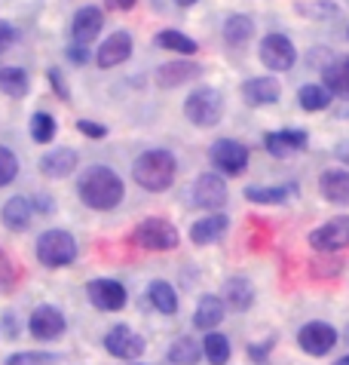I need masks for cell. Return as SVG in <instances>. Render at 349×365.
Returning <instances> with one entry per match:
<instances>
[{
  "instance_id": "1",
  "label": "cell",
  "mask_w": 349,
  "mask_h": 365,
  "mask_svg": "<svg viewBox=\"0 0 349 365\" xmlns=\"http://www.w3.org/2000/svg\"><path fill=\"white\" fill-rule=\"evenodd\" d=\"M77 194H80V200H83L89 209L110 212V209H117L120 202H123L126 187H123V178L117 175L114 169H108V166H89L83 175L77 178Z\"/></svg>"
},
{
  "instance_id": "2",
  "label": "cell",
  "mask_w": 349,
  "mask_h": 365,
  "mask_svg": "<svg viewBox=\"0 0 349 365\" xmlns=\"http://www.w3.org/2000/svg\"><path fill=\"white\" fill-rule=\"evenodd\" d=\"M174 172H178V160H174L169 150H145L135 166H132V175L145 190H166L172 187Z\"/></svg>"
},
{
  "instance_id": "3",
  "label": "cell",
  "mask_w": 349,
  "mask_h": 365,
  "mask_svg": "<svg viewBox=\"0 0 349 365\" xmlns=\"http://www.w3.org/2000/svg\"><path fill=\"white\" fill-rule=\"evenodd\" d=\"M184 117H187L193 126H199V129L218 126L221 117H224V98H221V93H218V89H212V86L193 89V93L187 96V101H184Z\"/></svg>"
},
{
  "instance_id": "4",
  "label": "cell",
  "mask_w": 349,
  "mask_h": 365,
  "mask_svg": "<svg viewBox=\"0 0 349 365\" xmlns=\"http://www.w3.org/2000/svg\"><path fill=\"white\" fill-rule=\"evenodd\" d=\"M34 252L43 267H68L77 261V240L68 230H46L37 237Z\"/></svg>"
},
{
  "instance_id": "5",
  "label": "cell",
  "mask_w": 349,
  "mask_h": 365,
  "mask_svg": "<svg viewBox=\"0 0 349 365\" xmlns=\"http://www.w3.org/2000/svg\"><path fill=\"white\" fill-rule=\"evenodd\" d=\"M132 242L150 252H172L181 242V237L174 230V225H169L166 218H147L132 230Z\"/></svg>"
},
{
  "instance_id": "6",
  "label": "cell",
  "mask_w": 349,
  "mask_h": 365,
  "mask_svg": "<svg viewBox=\"0 0 349 365\" xmlns=\"http://www.w3.org/2000/svg\"><path fill=\"white\" fill-rule=\"evenodd\" d=\"M212 157V166L221 169L224 175H242L245 169H249V148L242 145V141H233V138H218L209 150Z\"/></svg>"
},
{
  "instance_id": "7",
  "label": "cell",
  "mask_w": 349,
  "mask_h": 365,
  "mask_svg": "<svg viewBox=\"0 0 349 365\" xmlns=\"http://www.w3.org/2000/svg\"><path fill=\"white\" fill-rule=\"evenodd\" d=\"M261 62L270 71H291L297 62V49L291 37L285 34H266L261 40Z\"/></svg>"
},
{
  "instance_id": "8",
  "label": "cell",
  "mask_w": 349,
  "mask_h": 365,
  "mask_svg": "<svg viewBox=\"0 0 349 365\" xmlns=\"http://www.w3.org/2000/svg\"><path fill=\"white\" fill-rule=\"evenodd\" d=\"M65 329H68L65 313H61L58 307H53V304H40L28 319V331L34 334L37 341H56V338L65 334Z\"/></svg>"
},
{
  "instance_id": "9",
  "label": "cell",
  "mask_w": 349,
  "mask_h": 365,
  "mask_svg": "<svg viewBox=\"0 0 349 365\" xmlns=\"http://www.w3.org/2000/svg\"><path fill=\"white\" fill-rule=\"evenodd\" d=\"M310 246L316 252H340L349 246V215H340V218H331L328 225L316 227L310 233Z\"/></svg>"
},
{
  "instance_id": "10",
  "label": "cell",
  "mask_w": 349,
  "mask_h": 365,
  "mask_svg": "<svg viewBox=\"0 0 349 365\" xmlns=\"http://www.w3.org/2000/svg\"><path fill=\"white\" fill-rule=\"evenodd\" d=\"M227 202V181L218 172H202L193 185V206H199L205 212H214Z\"/></svg>"
},
{
  "instance_id": "11",
  "label": "cell",
  "mask_w": 349,
  "mask_h": 365,
  "mask_svg": "<svg viewBox=\"0 0 349 365\" xmlns=\"http://www.w3.org/2000/svg\"><path fill=\"white\" fill-rule=\"evenodd\" d=\"M297 344H301V350L310 353V356H325L337 344V329L328 326V322H306V326L297 331Z\"/></svg>"
},
{
  "instance_id": "12",
  "label": "cell",
  "mask_w": 349,
  "mask_h": 365,
  "mask_svg": "<svg viewBox=\"0 0 349 365\" xmlns=\"http://www.w3.org/2000/svg\"><path fill=\"white\" fill-rule=\"evenodd\" d=\"M306 141H310V135H306L303 129H279V133L264 135V148H266V154L276 160H288L294 154H301L306 148Z\"/></svg>"
},
{
  "instance_id": "13",
  "label": "cell",
  "mask_w": 349,
  "mask_h": 365,
  "mask_svg": "<svg viewBox=\"0 0 349 365\" xmlns=\"http://www.w3.org/2000/svg\"><path fill=\"white\" fill-rule=\"evenodd\" d=\"M105 347L110 356H117V359H138L141 353H145V341L129 326H114L105 334Z\"/></svg>"
},
{
  "instance_id": "14",
  "label": "cell",
  "mask_w": 349,
  "mask_h": 365,
  "mask_svg": "<svg viewBox=\"0 0 349 365\" xmlns=\"http://www.w3.org/2000/svg\"><path fill=\"white\" fill-rule=\"evenodd\" d=\"M86 295L98 310H123L126 307V286L117 279H92L86 286Z\"/></svg>"
},
{
  "instance_id": "15",
  "label": "cell",
  "mask_w": 349,
  "mask_h": 365,
  "mask_svg": "<svg viewBox=\"0 0 349 365\" xmlns=\"http://www.w3.org/2000/svg\"><path fill=\"white\" fill-rule=\"evenodd\" d=\"M101 28H105V13H101L98 6H83L74 13V22H71V37H74V43L80 46H89L92 40L101 34Z\"/></svg>"
},
{
  "instance_id": "16",
  "label": "cell",
  "mask_w": 349,
  "mask_h": 365,
  "mask_svg": "<svg viewBox=\"0 0 349 365\" xmlns=\"http://www.w3.org/2000/svg\"><path fill=\"white\" fill-rule=\"evenodd\" d=\"M282 96V86L276 77H251L242 83V98L251 108H264V105H276Z\"/></svg>"
},
{
  "instance_id": "17",
  "label": "cell",
  "mask_w": 349,
  "mask_h": 365,
  "mask_svg": "<svg viewBox=\"0 0 349 365\" xmlns=\"http://www.w3.org/2000/svg\"><path fill=\"white\" fill-rule=\"evenodd\" d=\"M129 56H132V34H129V31H114V34L105 40V43L98 46L95 62H98V68L108 71V68L123 65Z\"/></svg>"
},
{
  "instance_id": "18",
  "label": "cell",
  "mask_w": 349,
  "mask_h": 365,
  "mask_svg": "<svg viewBox=\"0 0 349 365\" xmlns=\"http://www.w3.org/2000/svg\"><path fill=\"white\" fill-rule=\"evenodd\" d=\"M227 230H230V218L224 215V212H209V215L199 218L197 225L190 227V240L197 242V246H212V242H218Z\"/></svg>"
},
{
  "instance_id": "19",
  "label": "cell",
  "mask_w": 349,
  "mask_h": 365,
  "mask_svg": "<svg viewBox=\"0 0 349 365\" xmlns=\"http://www.w3.org/2000/svg\"><path fill=\"white\" fill-rule=\"evenodd\" d=\"M77 163H80L77 150L56 148V150H49V154L40 157V172H43L46 178H68L71 172L77 169Z\"/></svg>"
},
{
  "instance_id": "20",
  "label": "cell",
  "mask_w": 349,
  "mask_h": 365,
  "mask_svg": "<svg viewBox=\"0 0 349 365\" xmlns=\"http://www.w3.org/2000/svg\"><path fill=\"white\" fill-rule=\"evenodd\" d=\"M202 74V68L197 62H166V65H160L157 71V83L162 89H174V86H184V83H190V80H197Z\"/></svg>"
},
{
  "instance_id": "21",
  "label": "cell",
  "mask_w": 349,
  "mask_h": 365,
  "mask_svg": "<svg viewBox=\"0 0 349 365\" xmlns=\"http://www.w3.org/2000/svg\"><path fill=\"white\" fill-rule=\"evenodd\" d=\"M0 218H4V225L9 230L22 233L31 227V221H34V206H31L28 197H9L4 202V209H0Z\"/></svg>"
},
{
  "instance_id": "22",
  "label": "cell",
  "mask_w": 349,
  "mask_h": 365,
  "mask_svg": "<svg viewBox=\"0 0 349 365\" xmlns=\"http://www.w3.org/2000/svg\"><path fill=\"white\" fill-rule=\"evenodd\" d=\"M319 190L325 200L337 202V206H349V172L346 169H328L319 178Z\"/></svg>"
},
{
  "instance_id": "23",
  "label": "cell",
  "mask_w": 349,
  "mask_h": 365,
  "mask_svg": "<svg viewBox=\"0 0 349 365\" xmlns=\"http://www.w3.org/2000/svg\"><path fill=\"white\" fill-rule=\"evenodd\" d=\"M224 313H227V307H224L218 295H202L197 304V313H193V326L202 331H214L224 322Z\"/></svg>"
},
{
  "instance_id": "24",
  "label": "cell",
  "mask_w": 349,
  "mask_h": 365,
  "mask_svg": "<svg viewBox=\"0 0 349 365\" xmlns=\"http://www.w3.org/2000/svg\"><path fill=\"white\" fill-rule=\"evenodd\" d=\"M224 307H233V310H249L251 304H254V286H251V279H245V277H233L227 279V286H224Z\"/></svg>"
},
{
  "instance_id": "25",
  "label": "cell",
  "mask_w": 349,
  "mask_h": 365,
  "mask_svg": "<svg viewBox=\"0 0 349 365\" xmlns=\"http://www.w3.org/2000/svg\"><path fill=\"white\" fill-rule=\"evenodd\" d=\"M322 80H325L322 86H325L331 96H343V98H349V56L334 58V62L322 71Z\"/></svg>"
},
{
  "instance_id": "26",
  "label": "cell",
  "mask_w": 349,
  "mask_h": 365,
  "mask_svg": "<svg viewBox=\"0 0 349 365\" xmlns=\"http://www.w3.org/2000/svg\"><path fill=\"white\" fill-rule=\"evenodd\" d=\"M31 89V77L25 68H16V65H6L0 68V93L9 96V98H25Z\"/></svg>"
},
{
  "instance_id": "27",
  "label": "cell",
  "mask_w": 349,
  "mask_h": 365,
  "mask_svg": "<svg viewBox=\"0 0 349 365\" xmlns=\"http://www.w3.org/2000/svg\"><path fill=\"white\" fill-rule=\"evenodd\" d=\"M251 37H254V22H251V16L233 13L227 22H224V40H227L230 46H242V43H249Z\"/></svg>"
},
{
  "instance_id": "28",
  "label": "cell",
  "mask_w": 349,
  "mask_h": 365,
  "mask_svg": "<svg viewBox=\"0 0 349 365\" xmlns=\"http://www.w3.org/2000/svg\"><path fill=\"white\" fill-rule=\"evenodd\" d=\"M147 298H150L153 307H157L160 313H166V317L178 313V292H174L166 279H153L150 289H147Z\"/></svg>"
},
{
  "instance_id": "29",
  "label": "cell",
  "mask_w": 349,
  "mask_h": 365,
  "mask_svg": "<svg viewBox=\"0 0 349 365\" xmlns=\"http://www.w3.org/2000/svg\"><path fill=\"white\" fill-rule=\"evenodd\" d=\"M297 190V185H282V187H249L245 190V200L258 202V206H279V202H288L291 194Z\"/></svg>"
},
{
  "instance_id": "30",
  "label": "cell",
  "mask_w": 349,
  "mask_h": 365,
  "mask_svg": "<svg viewBox=\"0 0 349 365\" xmlns=\"http://www.w3.org/2000/svg\"><path fill=\"white\" fill-rule=\"evenodd\" d=\"M202 356V347L193 338H178V341H172V347H169V362L172 365H197Z\"/></svg>"
},
{
  "instance_id": "31",
  "label": "cell",
  "mask_w": 349,
  "mask_h": 365,
  "mask_svg": "<svg viewBox=\"0 0 349 365\" xmlns=\"http://www.w3.org/2000/svg\"><path fill=\"white\" fill-rule=\"evenodd\" d=\"M153 43H157L160 49H172V53H181V56H193L197 53V40L187 37V34H181V31H160L157 37H153Z\"/></svg>"
},
{
  "instance_id": "32",
  "label": "cell",
  "mask_w": 349,
  "mask_h": 365,
  "mask_svg": "<svg viewBox=\"0 0 349 365\" xmlns=\"http://www.w3.org/2000/svg\"><path fill=\"white\" fill-rule=\"evenodd\" d=\"M202 353H205V359H209L212 365H227V359H230V341L224 338V334H218V331H205Z\"/></svg>"
},
{
  "instance_id": "33",
  "label": "cell",
  "mask_w": 349,
  "mask_h": 365,
  "mask_svg": "<svg viewBox=\"0 0 349 365\" xmlns=\"http://www.w3.org/2000/svg\"><path fill=\"white\" fill-rule=\"evenodd\" d=\"M297 101H301L303 110H325L334 101V96L328 93L322 83H306V86H301V93H297Z\"/></svg>"
},
{
  "instance_id": "34",
  "label": "cell",
  "mask_w": 349,
  "mask_h": 365,
  "mask_svg": "<svg viewBox=\"0 0 349 365\" xmlns=\"http://www.w3.org/2000/svg\"><path fill=\"white\" fill-rule=\"evenodd\" d=\"M58 133V123L53 114H46V110H37L34 117H31V138L37 141V145H49V141L56 138Z\"/></svg>"
},
{
  "instance_id": "35",
  "label": "cell",
  "mask_w": 349,
  "mask_h": 365,
  "mask_svg": "<svg viewBox=\"0 0 349 365\" xmlns=\"http://www.w3.org/2000/svg\"><path fill=\"white\" fill-rule=\"evenodd\" d=\"M16 175H19V157L9 148L0 145V187L13 185Z\"/></svg>"
},
{
  "instance_id": "36",
  "label": "cell",
  "mask_w": 349,
  "mask_h": 365,
  "mask_svg": "<svg viewBox=\"0 0 349 365\" xmlns=\"http://www.w3.org/2000/svg\"><path fill=\"white\" fill-rule=\"evenodd\" d=\"M58 356L56 353H34V350H25V353H13L6 359V365H56Z\"/></svg>"
},
{
  "instance_id": "37",
  "label": "cell",
  "mask_w": 349,
  "mask_h": 365,
  "mask_svg": "<svg viewBox=\"0 0 349 365\" xmlns=\"http://www.w3.org/2000/svg\"><path fill=\"white\" fill-rule=\"evenodd\" d=\"M313 277H319V279H325V277H340L343 273V261L340 258H319V261H313Z\"/></svg>"
},
{
  "instance_id": "38",
  "label": "cell",
  "mask_w": 349,
  "mask_h": 365,
  "mask_svg": "<svg viewBox=\"0 0 349 365\" xmlns=\"http://www.w3.org/2000/svg\"><path fill=\"white\" fill-rule=\"evenodd\" d=\"M16 264H13V258L6 255L4 249H0V292H6V289H13V282H16Z\"/></svg>"
},
{
  "instance_id": "39",
  "label": "cell",
  "mask_w": 349,
  "mask_h": 365,
  "mask_svg": "<svg viewBox=\"0 0 349 365\" xmlns=\"http://www.w3.org/2000/svg\"><path fill=\"white\" fill-rule=\"evenodd\" d=\"M16 40H19V28L13 22H6V19H0V56L9 53L16 46Z\"/></svg>"
},
{
  "instance_id": "40",
  "label": "cell",
  "mask_w": 349,
  "mask_h": 365,
  "mask_svg": "<svg viewBox=\"0 0 349 365\" xmlns=\"http://www.w3.org/2000/svg\"><path fill=\"white\" fill-rule=\"evenodd\" d=\"M46 77H49V83H53L56 96H58L61 101H68V98H71V89H68V80L61 77V71H58V68H49V71H46Z\"/></svg>"
},
{
  "instance_id": "41",
  "label": "cell",
  "mask_w": 349,
  "mask_h": 365,
  "mask_svg": "<svg viewBox=\"0 0 349 365\" xmlns=\"http://www.w3.org/2000/svg\"><path fill=\"white\" fill-rule=\"evenodd\" d=\"M77 133L86 135V138H105L108 135V126L92 123V120H77Z\"/></svg>"
},
{
  "instance_id": "42",
  "label": "cell",
  "mask_w": 349,
  "mask_h": 365,
  "mask_svg": "<svg viewBox=\"0 0 349 365\" xmlns=\"http://www.w3.org/2000/svg\"><path fill=\"white\" fill-rule=\"evenodd\" d=\"M0 331H4V338H9V341L19 338V317L13 310H6L4 317H0Z\"/></svg>"
},
{
  "instance_id": "43",
  "label": "cell",
  "mask_w": 349,
  "mask_h": 365,
  "mask_svg": "<svg viewBox=\"0 0 349 365\" xmlns=\"http://www.w3.org/2000/svg\"><path fill=\"white\" fill-rule=\"evenodd\" d=\"M65 56H68V62H74V65H86L89 62V49L80 46V43H71L65 49Z\"/></svg>"
},
{
  "instance_id": "44",
  "label": "cell",
  "mask_w": 349,
  "mask_h": 365,
  "mask_svg": "<svg viewBox=\"0 0 349 365\" xmlns=\"http://www.w3.org/2000/svg\"><path fill=\"white\" fill-rule=\"evenodd\" d=\"M334 157L340 160V163H346L349 166V138L346 141H340V145H337V150H334Z\"/></svg>"
},
{
  "instance_id": "45",
  "label": "cell",
  "mask_w": 349,
  "mask_h": 365,
  "mask_svg": "<svg viewBox=\"0 0 349 365\" xmlns=\"http://www.w3.org/2000/svg\"><path fill=\"white\" fill-rule=\"evenodd\" d=\"M135 4L138 0H108V9H123V13H126V9H132Z\"/></svg>"
},
{
  "instance_id": "46",
  "label": "cell",
  "mask_w": 349,
  "mask_h": 365,
  "mask_svg": "<svg viewBox=\"0 0 349 365\" xmlns=\"http://www.w3.org/2000/svg\"><path fill=\"white\" fill-rule=\"evenodd\" d=\"M31 206H34L37 212H53V200H46V197H37V200H31Z\"/></svg>"
},
{
  "instance_id": "47",
  "label": "cell",
  "mask_w": 349,
  "mask_h": 365,
  "mask_svg": "<svg viewBox=\"0 0 349 365\" xmlns=\"http://www.w3.org/2000/svg\"><path fill=\"white\" fill-rule=\"evenodd\" d=\"M174 4H178V6H193L197 0H174Z\"/></svg>"
},
{
  "instance_id": "48",
  "label": "cell",
  "mask_w": 349,
  "mask_h": 365,
  "mask_svg": "<svg viewBox=\"0 0 349 365\" xmlns=\"http://www.w3.org/2000/svg\"><path fill=\"white\" fill-rule=\"evenodd\" d=\"M337 365H349V356H343V359H337Z\"/></svg>"
}]
</instances>
